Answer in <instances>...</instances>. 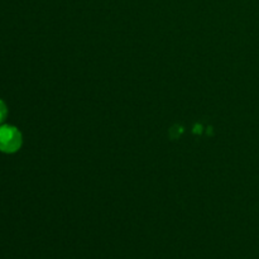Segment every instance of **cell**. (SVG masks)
Wrapping results in <instances>:
<instances>
[{
	"mask_svg": "<svg viewBox=\"0 0 259 259\" xmlns=\"http://www.w3.org/2000/svg\"><path fill=\"white\" fill-rule=\"evenodd\" d=\"M8 115V108L3 100H0V124L5 120Z\"/></svg>",
	"mask_w": 259,
	"mask_h": 259,
	"instance_id": "7a4b0ae2",
	"label": "cell"
},
{
	"mask_svg": "<svg viewBox=\"0 0 259 259\" xmlns=\"http://www.w3.org/2000/svg\"><path fill=\"white\" fill-rule=\"evenodd\" d=\"M22 134L13 125H0V151L4 153H15L22 147Z\"/></svg>",
	"mask_w": 259,
	"mask_h": 259,
	"instance_id": "6da1fadb",
	"label": "cell"
}]
</instances>
